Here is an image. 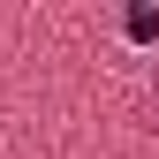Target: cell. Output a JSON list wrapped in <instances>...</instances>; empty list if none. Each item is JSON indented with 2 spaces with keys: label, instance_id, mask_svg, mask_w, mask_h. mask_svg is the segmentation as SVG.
Returning <instances> with one entry per match:
<instances>
[{
  "label": "cell",
  "instance_id": "1",
  "mask_svg": "<svg viewBox=\"0 0 159 159\" xmlns=\"http://www.w3.org/2000/svg\"><path fill=\"white\" fill-rule=\"evenodd\" d=\"M121 30L136 38V46H152V38H159V15H152V8H129V15H121Z\"/></svg>",
  "mask_w": 159,
  "mask_h": 159
}]
</instances>
